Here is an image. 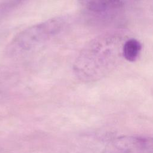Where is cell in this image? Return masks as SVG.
<instances>
[{
	"label": "cell",
	"instance_id": "6da1fadb",
	"mask_svg": "<svg viewBox=\"0 0 153 153\" xmlns=\"http://www.w3.org/2000/svg\"><path fill=\"white\" fill-rule=\"evenodd\" d=\"M128 39L121 30L107 32L88 42L73 64L75 76L84 82L98 81L113 72L123 60V47Z\"/></svg>",
	"mask_w": 153,
	"mask_h": 153
},
{
	"label": "cell",
	"instance_id": "7a4b0ae2",
	"mask_svg": "<svg viewBox=\"0 0 153 153\" xmlns=\"http://www.w3.org/2000/svg\"><path fill=\"white\" fill-rule=\"evenodd\" d=\"M66 17H54L23 30L11 41L7 53L17 56L29 53L59 35L67 26Z\"/></svg>",
	"mask_w": 153,
	"mask_h": 153
},
{
	"label": "cell",
	"instance_id": "3957f363",
	"mask_svg": "<svg viewBox=\"0 0 153 153\" xmlns=\"http://www.w3.org/2000/svg\"><path fill=\"white\" fill-rule=\"evenodd\" d=\"M103 153H153V137L120 136L111 141Z\"/></svg>",
	"mask_w": 153,
	"mask_h": 153
},
{
	"label": "cell",
	"instance_id": "277c9868",
	"mask_svg": "<svg viewBox=\"0 0 153 153\" xmlns=\"http://www.w3.org/2000/svg\"><path fill=\"white\" fill-rule=\"evenodd\" d=\"M140 0H79L81 6L87 12L103 14L121 9Z\"/></svg>",
	"mask_w": 153,
	"mask_h": 153
},
{
	"label": "cell",
	"instance_id": "5b68a950",
	"mask_svg": "<svg viewBox=\"0 0 153 153\" xmlns=\"http://www.w3.org/2000/svg\"><path fill=\"white\" fill-rule=\"evenodd\" d=\"M142 50L140 42L134 38L127 39L123 47V58L129 62L135 61Z\"/></svg>",
	"mask_w": 153,
	"mask_h": 153
},
{
	"label": "cell",
	"instance_id": "8992f818",
	"mask_svg": "<svg viewBox=\"0 0 153 153\" xmlns=\"http://www.w3.org/2000/svg\"><path fill=\"white\" fill-rule=\"evenodd\" d=\"M25 0H5L4 2L2 4L3 5V8H11L22 2L25 1Z\"/></svg>",
	"mask_w": 153,
	"mask_h": 153
}]
</instances>
